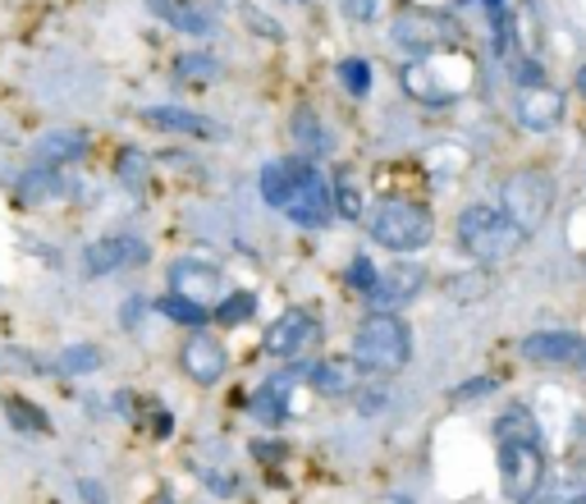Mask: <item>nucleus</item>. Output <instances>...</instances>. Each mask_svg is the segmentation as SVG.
<instances>
[{"mask_svg": "<svg viewBox=\"0 0 586 504\" xmlns=\"http://www.w3.org/2000/svg\"><path fill=\"white\" fill-rule=\"evenodd\" d=\"M499 390L495 376H472V381H458L449 390V403H476V399H491Z\"/></svg>", "mask_w": 586, "mask_h": 504, "instance_id": "72a5a7b5", "label": "nucleus"}, {"mask_svg": "<svg viewBox=\"0 0 586 504\" xmlns=\"http://www.w3.org/2000/svg\"><path fill=\"white\" fill-rule=\"evenodd\" d=\"M79 495H83L88 504H111L106 486H101V482H88V477H83V482H79Z\"/></svg>", "mask_w": 586, "mask_h": 504, "instance_id": "4c0bfd02", "label": "nucleus"}, {"mask_svg": "<svg viewBox=\"0 0 586 504\" xmlns=\"http://www.w3.org/2000/svg\"><path fill=\"white\" fill-rule=\"evenodd\" d=\"M119 321H124V331H129V325H138V321H142V298L124 302V308H119Z\"/></svg>", "mask_w": 586, "mask_h": 504, "instance_id": "58836bf2", "label": "nucleus"}, {"mask_svg": "<svg viewBox=\"0 0 586 504\" xmlns=\"http://www.w3.org/2000/svg\"><path fill=\"white\" fill-rule=\"evenodd\" d=\"M88 134L83 129H50L33 142V157L46 165V170H65V165H79L88 157Z\"/></svg>", "mask_w": 586, "mask_h": 504, "instance_id": "f3484780", "label": "nucleus"}, {"mask_svg": "<svg viewBox=\"0 0 586 504\" xmlns=\"http://www.w3.org/2000/svg\"><path fill=\"white\" fill-rule=\"evenodd\" d=\"M298 170H302V161H266L262 165V202L266 207H285V197H289V188H294V180H298Z\"/></svg>", "mask_w": 586, "mask_h": 504, "instance_id": "b1692460", "label": "nucleus"}, {"mask_svg": "<svg viewBox=\"0 0 586 504\" xmlns=\"http://www.w3.org/2000/svg\"><path fill=\"white\" fill-rule=\"evenodd\" d=\"M518 353L531 367H568L586 371V335L577 331H537L518 344Z\"/></svg>", "mask_w": 586, "mask_h": 504, "instance_id": "9d476101", "label": "nucleus"}, {"mask_svg": "<svg viewBox=\"0 0 586 504\" xmlns=\"http://www.w3.org/2000/svg\"><path fill=\"white\" fill-rule=\"evenodd\" d=\"M340 83H344V92H353V96H367V92H371V65H367L363 56L340 60Z\"/></svg>", "mask_w": 586, "mask_h": 504, "instance_id": "2f4dec72", "label": "nucleus"}, {"mask_svg": "<svg viewBox=\"0 0 586 504\" xmlns=\"http://www.w3.org/2000/svg\"><path fill=\"white\" fill-rule=\"evenodd\" d=\"M568 504H586V491H582V495H573V500H568Z\"/></svg>", "mask_w": 586, "mask_h": 504, "instance_id": "79ce46f5", "label": "nucleus"}, {"mask_svg": "<svg viewBox=\"0 0 586 504\" xmlns=\"http://www.w3.org/2000/svg\"><path fill=\"white\" fill-rule=\"evenodd\" d=\"M56 371L60 376H92L101 371V348L96 344H69L56 353Z\"/></svg>", "mask_w": 586, "mask_h": 504, "instance_id": "c85d7f7f", "label": "nucleus"}, {"mask_svg": "<svg viewBox=\"0 0 586 504\" xmlns=\"http://www.w3.org/2000/svg\"><path fill=\"white\" fill-rule=\"evenodd\" d=\"M486 289H491V275H486V266L453 275V280L445 285V294H449V298H458V302H476V298H486Z\"/></svg>", "mask_w": 586, "mask_h": 504, "instance_id": "7c9ffc66", "label": "nucleus"}, {"mask_svg": "<svg viewBox=\"0 0 586 504\" xmlns=\"http://www.w3.org/2000/svg\"><path fill=\"white\" fill-rule=\"evenodd\" d=\"M289 134H294L298 151H308L312 161H317V157H325V151L335 147V142H330V129L321 124V115H317L312 106H298V111H294V119H289Z\"/></svg>", "mask_w": 586, "mask_h": 504, "instance_id": "aec40b11", "label": "nucleus"}, {"mask_svg": "<svg viewBox=\"0 0 586 504\" xmlns=\"http://www.w3.org/2000/svg\"><path fill=\"white\" fill-rule=\"evenodd\" d=\"M481 5H486V14H504V10H508V0H481Z\"/></svg>", "mask_w": 586, "mask_h": 504, "instance_id": "ea45409f", "label": "nucleus"}, {"mask_svg": "<svg viewBox=\"0 0 586 504\" xmlns=\"http://www.w3.org/2000/svg\"><path fill=\"white\" fill-rule=\"evenodd\" d=\"M5 422L14 426L19 436H33V440H42L50 432V417L37 409L33 399H23V394H5Z\"/></svg>", "mask_w": 586, "mask_h": 504, "instance_id": "5701e85b", "label": "nucleus"}, {"mask_svg": "<svg viewBox=\"0 0 586 504\" xmlns=\"http://www.w3.org/2000/svg\"><path fill=\"white\" fill-rule=\"evenodd\" d=\"M138 119L147 124V129H157V134H180V138H216V134H220L207 115H197V111H188V106H142Z\"/></svg>", "mask_w": 586, "mask_h": 504, "instance_id": "dca6fc26", "label": "nucleus"}, {"mask_svg": "<svg viewBox=\"0 0 586 504\" xmlns=\"http://www.w3.org/2000/svg\"><path fill=\"white\" fill-rule=\"evenodd\" d=\"M302 371H308V386L321 399H348L353 390H358V363H348V358H321V363L302 367Z\"/></svg>", "mask_w": 586, "mask_h": 504, "instance_id": "6ab92c4d", "label": "nucleus"}, {"mask_svg": "<svg viewBox=\"0 0 586 504\" xmlns=\"http://www.w3.org/2000/svg\"><path fill=\"white\" fill-rule=\"evenodd\" d=\"M476 83V65L463 56L458 46L436 50V56H417L403 69V92L422 101V106H449Z\"/></svg>", "mask_w": 586, "mask_h": 504, "instance_id": "f03ea898", "label": "nucleus"}, {"mask_svg": "<svg viewBox=\"0 0 586 504\" xmlns=\"http://www.w3.org/2000/svg\"><path fill=\"white\" fill-rule=\"evenodd\" d=\"M180 367L193 386H220L225 371H229V348L211 331H193L180 348Z\"/></svg>", "mask_w": 586, "mask_h": 504, "instance_id": "ddd939ff", "label": "nucleus"}, {"mask_svg": "<svg viewBox=\"0 0 586 504\" xmlns=\"http://www.w3.org/2000/svg\"><path fill=\"white\" fill-rule=\"evenodd\" d=\"M69 193H73V184L65 180L60 170H46V165L19 180V197L23 202H56V197H69Z\"/></svg>", "mask_w": 586, "mask_h": 504, "instance_id": "393cba45", "label": "nucleus"}, {"mask_svg": "<svg viewBox=\"0 0 586 504\" xmlns=\"http://www.w3.org/2000/svg\"><path fill=\"white\" fill-rule=\"evenodd\" d=\"M390 37H394V46L413 50V56H436V50H449V46H458V37H463V28H458V23H453L449 14H440V10L407 5V10H399V14H394V23H390Z\"/></svg>", "mask_w": 586, "mask_h": 504, "instance_id": "423d86ee", "label": "nucleus"}, {"mask_svg": "<svg viewBox=\"0 0 586 504\" xmlns=\"http://www.w3.org/2000/svg\"><path fill=\"white\" fill-rule=\"evenodd\" d=\"M147 10L184 37H211L216 33V19L202 10L197 0H147Z\"/></svg>", "mask_w": 586, "mask_h": 504, "instance_id": "a211bd4d", "label": "nucleus"}, {"mask_svg": "<svg viewBox=\"0 0 586 504\" xmlns=\"http://www.w3.org/2000/svg\"><path fill=\"white\" fill-rule=\"evenodd\" d=\"M422 289H426V266H417V262H394V266H386V271L376 275V285H371L367 302H371V312H403Z\"/></svg>", "mask_w": 586, "mask_h": 504, "instance_id": "9b49d317", "label": "nucleus"}, {"mask_svg": "<svg viewBox=\"0 0 586 504\" xmlns=\"http://www.w3.org/2000/svg\"><path fill=\"white\" fill-rule=\"evenodd\" d=\"M317 317L308 308H289V312H279L271 325H266V335H262V348L271 353L275 363H289V358H302L312 344H317Z\"/></svg>", "mask_w": 586, "mask_h": 504, "instance_id": "1a4fd4ad", "label": "nucleus"}, {"mask_svg": "<svg viewBox=\"0 0 586 504\" xmlns=\"http://www.w3.org/2000/svg\"><path fill=\"white\" fill-rule=\"evenodd\" d=\"M119 180L124 184H142V157H138V151H119Z\"/></svg>", "mask_w": 586, "mask_h": 504, "instance_id": "c9c22d12", "label": "nucleus"}, {"mask_svg": "<svg viewBox=\"0 0 586 504\" xmlns=\"http://www.w3.org/2000/svg\"><path fill=\"white\" fill-rule=\"evenodd\" d=\"M157 312L165 317V321H174V325H188V331H202V325H207V308H202V302H193V298H184V294H165V298H157Z\"/></svg>", "mask_w": 586, "mask_h": 504, "instance_id": "bb28decb", "label": "nucleus"}, {"mask_svg": "<svg viewBox=\"0 0 586 504\" xmlns=\"http://www.w3.org/2000/svg\"><path fill=\"white\" fill-rule=\"evenodd\" d=\"M499 211L514 225H522L527 234H537L545 216L554 211V180L545 170H514L499 184Z\"/></svg>", "mask_w": 586, "mask_h": 504, "instance_id": "39448f33", "label": "nucleus"}, {"mask_svg": "<svg viewBox=\"0 0 586 504\" xmlns=\"http://www.w3.org/2000/svg\"><path fill=\"white\" fill-rule=\"evenodd\" d=\"M380 5H386V0H340V10L348 19H358V23H371L380 14Z\"/></svg>", "mask_w": 586, "mask_h": 504, "instance_id": "f704fd0d", "label": "nucleus"}, {"mask_svg": "<svg viewBox=\"0 0 586 504\" xmlns=\"http://www.w3.org/2000/svg\"><path fill=\"white\" fill-rule=\"evenodd\" d=\"M252 312H257V294L252 289H229L216 308H211V317H216V325H243Z\"/></svg>", "mask_w": 586, "mask_h": 504, "instance_id": "cd10ccee", "label": "nucleus"}, {"mask_svg": "<svg viewBox=\"0 0 586 504\" xmlns=\"http://www.w3.org/2000/svg\"><path fill=\"white\" fill-rule=\"evenodd\" d=\"M376 275H380V271H376V262L367 257V252H358V257L348 262V271H344V285H348V289H358V294L367 298V294H371V285H376Z\"/></svg>", "mask_w": 586, "mask_h": 504, "instance_id": "473e14b6", "label": "nucleus"}, {"mask_svg": "<svg viewBox=\"0 0 586 504\" xmlns=\"http://www.w3.org/2000/svg\"><path fill=\"white\" fill-rule=\"evenodd\" d=\"M495 440H541V422L531 417L527 403H514L495 417Z\"/></svg>", "mask_w": 586, "mask_h": 504, "instance_id": "a878e982", "label": "nucleus"}, {"mask_svg": "<svg viewBox=\"0 0 586 504\" xmlns=\"http://www.w3.org/2000/svg\"><path fill=\"white\" fill-rule=\"evenodd\" d=\"M285 211L294 225H302V230H325L330 220H335V193H330V180L317 170V161H302L298 180L285 197Z\"/></svg>", "mask_w": 586, "mask_h": 504, "instance_id": "6e6552de", "label": "nucleus"}, {"mask_svg": "<svg viewBox=\"0 0 586 504\" xmlns=\"http://www.w3.org/2000/svg\"><path fill=\"white\" fill-rule=\"evenodd\" d=\"M514 119L522 124L527 134H550L564 124V92H554L550 83L541 88H522L518 92V106H514Z\"/></svg>", "mask_w": 586, "mask_h": 504, "instance_id": "2eb2a0df", "label": "nucleus"}, {"mask_svg": "<svg viewBox=\"0 0 586 504\" xmlns=\"http://www.w3.org/2000/svg\"><path fill=\"white\" fill-rule=\"evenodd\" d=\"M367 234L386 252H422L436 239V216L417 197H380L367 207Z\"/></svg>", "mask_w": 586, "mask_h": 504, "instance_id": "f257e3e1", "label": "nucleus"}, {"mask_svg": "<svg viewBox=\"0 0 586 504\" xmlns=\"http://www.w3.org/2000/svg\"><path fill=\"white\" fill-rule=\"evenodd\" d=\"M220 73V60L207 56V50H188V56L174 60V79H184V83H211Z\"/></svg>", "mask_w": 586, "mask_h": 504, "instance_id": "c756f323", "label": "nucleus"}, {"mask_svg": "<svg viewBox=\"0 0 586 504\" xmlns=\"http://www.w3.org/2000/svg\"><path fill=\"white\" fill-rule=\"evenodd\" d=\"M499 445V491L508 500H527L550 482V459L541 440H495Z\"/></svg>", "mask_w": 586, "mask_h": 504, "instance_id": "0eeeda50", "label": "nucleus"}, {"mask_svg": "<svg viewBox=\"0 0 586 504\" xmlns=\"http://www.w3.org/2000/svg\"><path fill=\"white\" fill-rule=\"evenodd\" d=\"M413 358V331L399 312H367V321L353 335V363L371 376H394Z\"/></svg>", "mask_w": 586, "mask_h": 504, "instance_id": "20e7f679", "label": "nucleus"}, {"mask_svg": "<svg viewBox=\"0 0 586 504\" xmlns=\"http://www.w3.org/2000/svg\"><path fill=\"white\" fill-rule=\"evenodd\" d=\"M147 262V243L129 239V234H106V239H92L83 248V271L88 275H111L124 266H142Z\"/></svg>", "mask_w": 586, "mask_h": 504, "instance_id": "4468645a", "label": "nucleus"}, {"mask_svg": "<svg viewBox=\"0 0 586 504\" xmlns=\"http://www.w3.org/2000/svg\"><path fill=\"white\" fill-rule=\"evenodd\" d=\"M243 19H248V23H252V28H257L262 37H275V42H279V37H285V28H279V23H275V19L257 14V10H243Z\"/></svg>", "mask_w": 586, "mask_h": 504, "instance_id": "e433bc0d", "label": "nucleus"}, {"mask_svg": "<svg viewBox=\"0 0 586 504\" xmlns=\"http://www.w3.org/2000/svg\"><path fill=\"white\" fill-rule=\"evenodd\" d=\"M170 289L184 294V298H193V302H202V308H216V302L229 294L225 271H220L216 262H202V257L170 262Z\"/></svg>", "mask_w": 586, "mask_h": 504, "instance_id": "f8f14e48", "label": "nucleus"}, {"mask_svg": "<svg viewBox=\"0 0 586 504\" xmlns=\"http://www.w3.org/2000/svg\"><path fill=\"white\" fill-rule=\"evenodd\" d=\"M531 234L522 225H514L499 207H486V202H472V207L458 211V225H453V243L468 252L472 262H504L527 243Z\"/></svg>", "mask_w": 586, "mask_h": 504, "instance_id": "7ed1b4c3", "label": "nucleus"}, {"mask_svg": "<svg viewBox=\"0 0 586 504\" xmlns=\"http://www.w3.org/2000/svg\"><path fill=\"white\" fill-rule=\"evenodd\" d=\"M577 88H582V96H586V65L577 69Z\"/></svg>", "mask_w": 586, "mask_h": 504, "instance_id": "a19ab883", "label": "nucleus"}, {"mask_svg": "<svg viewBox=\"0 0 586 504\" xmlns=\"http://www.w3.org/2000/svg\"><path fill=\"white\" fill-rule=\"evenodd\" d=\"M330 193H335V216L340 220H367V197H363V184L358 174H353L348 165L330 180Z\"/></svg>", "mask_w": 586, "mask_h": 504, "instance_id": "4be33fe9", "label": "nucleus"}, {"mask_svg": "<svg viewBox=\"0 0 586 504\" xmlns=\"http://www.w3.org/2000/svg\"><path fill=\"white\" fill-rule=\"evenodd\" d=\"M289 376H294V371H285L279 381H266L257 394H252L248 409H252V417H257V422L279 426V422L289 417Z\"/></svg>", "mask_w": 586, "mask_h": 504, "instance_id": "412c9836", "label": "nucleus"}]
</instances>
